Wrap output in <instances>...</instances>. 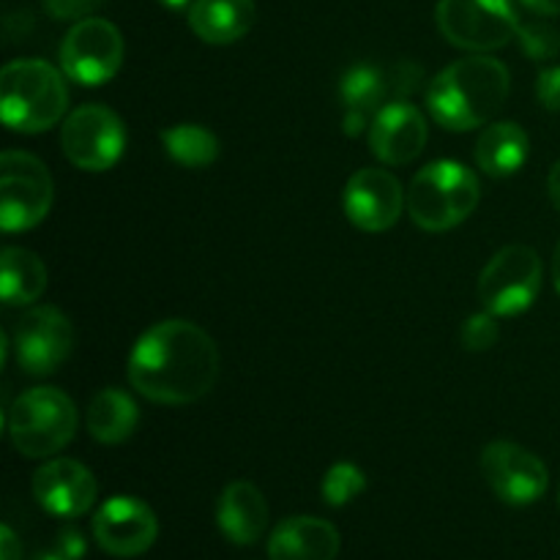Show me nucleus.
I'll list each match as a JSON object with an SVG mask.
<instances>
[{
    "mask_svg": "<svg viewBox=\"0 0 560 560\" xmlns=\"http://www.w3.org/2000/svg\"><path fill=\"white\" fill-rule=\"evenodd\" d=\"M219 381V348L197 323L162 320L137 339L129 383L159 405H191Z\"/></svg>",
    "mask_w": 560,
    "mask_h": 560,
    "instance_id": "1",
    "label": "nucleus"
},
{
    "mask_svg": "<svg viewBox=\"0 0 560 560\" xmlns=\"http://www.w3.org/2000/svg\"><path fill=\"white\" fill-rule=\"evenodd\" d=\"M512 77L498 58L485 52L454 60L427 88L432 118L448 131H470L487 124L509 96Z\"/></svg>",
    "mask_w": 560,
    "mask_h": 560,
    "instance_id": "2",
    "label": "nucleus"
},
{
    "mask_svg": "<svg viewBox=\"0 0 560 560\" xmlns=\"http://www.w3.org/2000/svg\"><path fill=\"white\" fill-rule=\"evenodd\" d=\"M69 107L63 71L47 60H11L0 74V113L3 124L20 135H38L58 124Z\"/></svg>",
    "mask_w": 560,
    "mask_h": 560,
    "instance_id": "3",
    "label": "nucleus"
},
{
    "mask_svg": "<svg viewBox=\"0 0 560 560\" xmlns=\"http://www.w3.org/2000/svg\"><path fill=\"white\" fill-rule=\"evenodd\" d=\"M481 200L479 178L465 164L441 159L410 180L408 213L427 233H443L463 224Z\"/></svg>",
    "mask_w": 560,
    "mask_h": 560,
    "instance_id": "4",
    "label": "nucleus"
},
{
    "mask_svg": "<svg viewBox=\"0 0 560 560\" xmlns=\"http://www.w3.org/2000/svg\"><path fill=\"white\" fill-rule=\"evenodd\" d=\"M77 408L58 388H31L9 408V435L22 457H52L77 432Z\"/></svg>",
    "mask_w": 560,
    "mask_h": 560,
    "instance_id": "5",
    "label": "nucleus"
},
{
    "mask_svg": "<svg viewBox=\"0 0 560 560\" xmlns=\"http://www.w3.org/2000/svg\"><path fill=\"white\" fill-rule=\"evenodd\" d=\"M52 175L47 164L25 151L0 156V228L5 233L31 230L52 208Z\"/></svg>",
    "mask_w": 560,
    "mask_h": 560,
    "instance_id": "6",
    "label": "nucleus"
},
{
    "mask_svg": "<svg viewBox=\"0 0 560 560\" xmlns=\"http://www.w3.org/2000/svg\"><path fill=\"white\" fill-rule=\"evenodd\" d=\"M435 20L448 44L468 52H492L517 38L520 20L509 0H441Z\"/></svg>",
    "mask_w": 560,
    "mask_h": 560,
    "instance_id": "7",
    "label": "nucleus"
},
{
    "mask_svg": "<svg viewBox=\"0 0 560 560\" xmlns=\"http://www.w3.org/2000/svg\"><path fill=\"white\" fill-rule=\"evenodd\" d=\"M541 290V257L525 244L503 246L479 277V299L495 317L523 315Z\"/></svg>",
    "mask_w": 560,
    "mask_h": 560,
    "instance_id": "8",
    "label": "nucleus"
},
{
    "mask_svg": "<svg viewBox=\"0 0 560 560\" xmlns=\"http://www.w3.org/2000/svg\"><path fill=\"white\" fill-rule=\"evenodd\" d=\"M124 63V36L98 16H85L60 44V71L77 85H104Z\"/></svg>",
    "mask_w": 560,
    "mask_h": 560,
    "instance_id": "9",
    "label": "nucleus"
},
{
    "mask_svg": "<svg viewBox=\"0 0 560 560\" xmlns=\"http://www.w3.org/2000/svg\"><path fill=\"white\" fill-rule=\"evenodd\" d=\"M60 145L74 167L88 170V173H104L118 162L126 148L124 120L102 104L77 107L66 118Z\"/></svg>",
    "mask_w": 560,
    "mask_h": 560,
    "instance_id": "10",
    "label": "nucleus"
},
{
    "mask_svg": "<svg viewBox=\"0 0 560 560\" xmlns=\"http://www.w3.org/2000/svg\"><path fill=\"white\" fill-rule=\"evenodd\" d=\"M74 350V326L55 306H33L14 328V359L25 375H52Z\"/></svg>",
    "mask_w": 560,
    "mask_h": 560,
    "instance_id": "11",
    "label": "nucleus"
},
{
    "mask_svg": "<svg viewBox=\"0 0 560 560\" xmlns=\"http://www.w3.org/2000/svg\"><path fill=\"white\" fill-rule=\"evenodd\" d=\"M481 470L492 492L509 506H530L550 487L547 465L528 448L509 441H495L481 452Z\"/></svg>",
    "mask_w": 560,
    "mask_h": 560,
    "instance_id": "12",
    "label": "nucleus"
},
{
    "mask_svg": "<svg viewBox=\"0 0 560 560\" xmlns=\"http://www.w3.org/2000/svg\"><path fill=\"white\" fill-rule=\"evenodd\" d=\"M159 536V520L145 501L131 495H115L93 517V539L115 558H137L153 547Z\"/></svg>",
    "mask_w": 560,
    "mask_h": 560,
    "instance_id": "13",
    "label": "nucleus"
},
{
    "mask_svg": "<svg viewBox=\"0 0 560 560\" xmlns=\"http://www.w3.org/2000/svg\"><path fill=\"white\" fill-rule=\"evenodd\" d=\"M342 202L355 228L366 233H386L399 222L408 197L397 175L381 167H364L350 175Z\"/></svg>",
    "mask_w": 560,
    "mask_h": 560,
    "instance_id": "14",
    "label": "nucleus"
},
{
    "mask_svg": "<svg viewBox=\"0 0 560 560\" xmlns=\"http://www.w3.org/2000/svg\"><path fill=\"white\" fill-rule=\"evenodd\" d=\"M96 479L77 459H49L33 476L38 506L60 520L82 517L96 501Z\"/></svg>",
    "mask_w": 560,
    "mask_h": 560,
    "instance_id": "15",
    "label": "nucleus"
},
{
    "mask_svg": "<svg viewBox=\"0 0 560 560\" xmlns=\"http://www.w3.org/2000/svg\"><path fill=\"white\" fill-rule=\"evenodd\" d=\"M427 120L419 107L399 98L377 109L375 120L370 126V148L381 162L402 167L410 164L427 145Z\"/></svg>",
    "mask_w": 560,
    "mask_h": 560,
    "instance_id": "16",
    "label": "nucleus"
},
{
    "mask_svg": "<svg viewBox=\"0 0 560 560\" xmlns=\"http://www.w3.org/2000/svg\"><path fill=\"white\" fill-rule=\"evenodd\" d=\"M339 530L320 517H290L268 539L271 560H334L339 556Z\"/></svg>",
    "mask_w": 560,
    "mask_h": 560,
    "instance_id": "17",
    "label": "nucleus"
},
{
    "mask_svg": "<svg viewBox=\"0 0 560 560\" xmlns=\"http://www.w3.org/2000/svg\"><path fill=\"white\" fill-rule=\"evenodd\" d=\"M219 530L233 545L249 547L262 539L268 528V503L252 481H233L224 487L217 506Z\"/></svg>",
    "mask_w": 560,
    "mask_h": 560,
    "instance_id": "18",
    "label": "nucleus"
},
{
    "mask_svg": "<svg viewBox=\"0 0 560 560\" xmlns=\"http://www.w3.org/2000/svg\"><path fill=\"white\" fill-rule=\"evenodd\" d=\"M257 20L255 0H195L189 27L206 44H233L252 31Z\"/></svg>",
    "mask_w": 560,
    "mask_h": 560,
    "instance_id": "19",
    "label": "nucleus"
},
{
    "mask_svg": "<svg viewBox=\"0 0 560 560\" xmlns=\"http://www.w3.org/2000/svg\"><path fill=\"white\" fill-rule=\"evenodd\" d=\"M528 151L530 140L523 126L514 120H501L481 131L476 142V164L490 178H506L528 162Z\"/></svg>",
    "mask_w": 560,
    "mask_h": 560,
    "instance_id": "20",
    "label": "nucleus"
},
{
    "mask_svg": "<svg viewBox=\"0 0 560 560\" xmlns=\"http://www.w3.org/2000/svg\"><path fill=\"white\" fill-rule=\"evenodd\" d=\"M137 421H140V408L120 388H102L88 405V432L107 446L129 441L137 430Z\"/></svg>",
    "mask_w": 560,
    "mask_h": 560,
    "instance_id": "21",
    "label": "nucleus"
},
{
    "mask_svg": "<svg viewBox=\"0 0 560 560\" xmlns=\"http://www.w3.org/2000/svg\"><path fill=\"white\" fill-rule=\"evenodd\" d=\"M0 290L5 306H27L42 299L47 288V268L33 252L22 246H5L0 257Z\"/></svg>",
    "mask_w": 560,
    "mask_h": 560,
    "instance_id": "22",
    "label": "nucleus"
},
{
    "mask_svg": "<svg viewBox=\"0 0 560 560\" xmlns=\"http://www.w3.org/2000/svg\"><path fill=\"white\" fill-rule=\"evenodd\" d=\"M162 145L180 167L202 170L219 159V140L211 129L197 124H178L162 131Z\"/></svg>",
    "mask_w": 560,
    "mask_h": 560,
    "instance_id": "23",
    "label": "nucleus"
},
{
    "mask_svg": "<svg viewBox=\"0 0 560 560\" xmlns=\"http://www.w3.org/2000/svg\"><path fill=\"white\" fill-rule=\"evenodd\" d=\"M388 96V82L377 66L359 63L348 69L339 80V98H342L345 109H355V113H366L377 109L383 98Z\"/></svg>",
    "mask_w": 560,
    "mask_h": 560,
    "instance_id": "24",
    "label": "nucleus"
},
{
    "mask_svg": "<svg viewBox=\"0 0 560 560\" xmlns=\"http://www.w3.org/2000/svg\"><path fill=\"white\" fill-rule=\"evenodd\" d=\"M366 490V476L359 465L337 463L326 470L320 485V495L328 506H348L350 501Z\"/></svg>",
    "mask_w": 560,
    "mask_h": 560,
    "instance_id": "25",
    "label": "nucleus"
},
{
    "mask_svg": "<svg viewBox=\"0 0 560 560\" xmlns=\"http://www.w3.org/2000/svg\"><path fill=\"white\" fill-rule=\"evenodd\" d=\"M520 47H523L525 55L536 60L556 58L560 52V33L556 27L541 25V22H528V25H520L517 31Z\"/></svg>",
    "mask_w": 560,
    "mask_h": 560,
    "instance_id": "26",
    "label": "nucleus"
},
{
    "mask_svg": "<svg viewBox=\"0 0 560 560\" xmlns=\"http://www.w3.org/2000/svg\"><path fill=\"white\" fill-rule=\"evenodd\" d=\"M501 337V328H498V320L492 312H485V315L468 317V323L463 326V345L470 353H481V350H490L492 345Z\"/></svg>",
    "mask_w": 560,
    "mask_h": 560,
    "instance_id": "27",
    "label": "nucleus"
},
{
    "mask_svg": "<svg viewBox=\"0 0 560 560\" xmlns=\"http://www.w3.org/2000/svg\"><path fill=\"white\" fill-rule=\"evenodd\" d=\"M104 0H44V9L55 16V20H85L88 14L102 5Z\"/></svg>",
    "mask_w": 560,
    "mask_h": 560,
    "instance_id": "28",
    "label": "nucleus"
},
{
    "mask_svg": "<svg viewBox=\"0 0 560 560\" xmlns=\"http://www.w3.org/2000/svg\"><path fill=\"white\" fill-rule=\"evenodd\" d=\"M536 96H539L541 107L560 113V66L541 71L539 82H536Z\"/></svg>",
    "mask_w": 560,
    "mask_h": 560,
    "instance_id": "29",
    "label": "nucleus"
},
{
    "mask_svg": "<svg viewBox=\"0 0 560 560\" xmlns=\"http://www.w3.org/2000/svg\"><path fill=\"white\" fill-rule=\"evenodd\" d=\"M55 550L63 552V556L71 560H82V556H85V536H82L80 528H74V525H66V528H60Z\"/></svg>",
    "mask_w": 560,
    "mask_h": 560,
    "instance_id": "30",
    "label": "nucleus"
},
{
    "mask_svg": "<svg viewBox=\"0 0 560 560\" xmlns=\"http://www.w3.org/2000/svg\"><path fill=\"white\" fill-rule=\"evenodd\" d=\"M0 560H22V547L9 525L0 528Z\"/></svg>",
    "mask_w": 560,
    "mask_h": 560,
    "instance_id": "31",
    "label": "nucleus"
},
{
    "mask_svg": "<svg viewBox=\"0 0 560 560\" xmlns=\"http://www.w3.org/2000/svg\"><path fill=\"white\" fill-rule=\"evenodd\" d=\"M366 118H370V115H366V113H355V109H348V113H345V120H342V129H345V135H350V137H359L361 131H364V126H366Z\"/></svg>",
    "mask_w": 560,
    "mask_h": 560,
    "instance_id": "32",
    "label": "nucleus"
},
{
    "mask_svg": "<svg viewBox=\"0 0 560 560\" xmlns=\"http://www.w3.org/2000/svg\"><path fill=\"white\" fill-rule=\"evenodd\" d=\"M525 9H530L534 14L541 16H558L560 14V0H520Z\"/></svg>",
    "mask_w": 560,
    "mask_h": 560,
    "instance_id": "33",
    "label": "nucleus"
},
{
    "mask_svg": "<svg viewBox=\"0 0 560 560\" xmlns=\"http://www.w3.org/2000/svg\"><path fill=\"white\" fill-rule=\"evenodd\" d=\"M547 195H550L552 206L560 211V162H556V167L550 170V178H547Z\"/></svg>",
    "mask_w": 560,
    "mask_h": 560,
    "instance_id": "34",
    "label": "nucleus"
},
{
    "mask_svg": "<svg viewBox=\"0 0 560 560\" xmlns=\"http://www.w3.org/2000/svg\"><path fill=\"white\" fill-rule=\"evenodd\" d=\"M552 282H556V290L560 295V244L556 246V257H552Z\"/></svg>",
    "mask_w": 560,
    "mask_h": 560,
    "instance_id": "35",
    "label": "nucleus"
},
{
    "mask_svg": "<svg viewBox=\"0 0 560 560\" xmlns=\"http://www.w3.org/2000/svg\"><path fill=\"white\" fill-rule=\"evenodd\" d=\"M159 3H162L164 9L178 11V9H186V5H191V3H195V0H159Z\"/></svg>",
    "mask_w": 560,
    "mask_h": 560,
    "instance_id": "36",
    "label": "nucleus"
},
{
    "mask_svg": "<svg viewBox=\"0 0 560 560\" xmlns=\"http://www.w3.org/2000/svg\"><path fill=\"white\" fill-rule=\"evenodd\" d=\"M33 560H71V558H66L63 552H58V550H49V552H38Z\"/></svg>",
    "mask_w": 560,
    "mask_h": 560,
    "instance_id": "37",
    "label": "nucleus"
},
{
    "mask_svg": "<svg viewBox=\"0 0 560 560\" xmlns=\"http://www.w3.org/2000/svg\"><path fill=\"white\" fill-rule=\"evenodd\" d=\"M558 498H560V495H558Z\"/></svg>",
    "mask_w": 560,
    "mask_h": 560,
    "instance_id": "38",
    "label": "nucleus"
}]
</instances>
